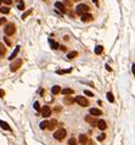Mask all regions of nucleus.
Here are the masks:
<instances>
[{
	"instance_id": "1",
	"label": "nucleus",
	"mask_w": 135,
	"mask_h": 145,
	"mask_svg": "<svg viewBox=\"0 0 135 145\" xmlns=\"http://www.w3.org/2000/svg\"><path fill=\"white\" fill-rule=\"evenodd\" d=\"M89 6L88 5H85V4H79L78 6L75 7V13L77 15H79V16H82V15H84V13H86L88 11H89Z\"/></svg>"
},
{
	"instance_id": "2",
	"label": "nucleus",
	"mask_w": 135,
	"mask_h": 145,
	"mask_svg": "<svg viewBox=\"0 0 135 145\" xmlns=\"http://www.w3.org/2000/svg\"><path fill=\"white\" fill-rule=\"evenodd\" d=\"M66 135H67V132H66V129H63V128L57 129V131L54 133V138L57 139V140H62V139H65Z\"/></svg>"
},
{
	"instance_id": "3",
	"label": "nucleus",
	"mask_w": 135,
	"mask_h": 145,
	"mask_svg": "<svg viewBox=\"0 0 135 145\" xmlns=\"http://www.w3.org/2000/svg\"><path fill=\"white\" fill-rule=\"evenodd\" d=\"M4 32H5V34L7 35V37H9V35H12L16 32V26L13 23H7L5 26V28H4Z\"/></svg>"
},
{
	"instance_id": "4",
	"label": "nucleus",
	"mask_w": 135,
	"mask_h": 145,
	"mask_svg": "<svg viewBox=\"0 0 135 145\" xmlns=\"http://www.w3.org/2000/svg\"><path fill=\"white\" fill-rule=\"evenodd\" d=\"M74 101L75 102H78L80 106H83V107H88L89 106V100L85 98V96H77L75 99H74Z\"/></svg>"
},
{
	"instance_id": "5",
	"label": "nucleus",
	"mask_w": 135,
	"mask_h": 145,
	"mask_svg": "<svg viewBox=\"0 0 135 145\" xmlns=\"http://www.w3.org/2000/svg\"><path fill=\"white\" fill-rule=\"evenodd\" d=\"M22 63H23V61H22L21 59H18V60L13 61V62L10 65V71H11V72H16L18 68L22 66Z\"/></svg>"
},
{
	"instance_id": "6",
	"label": "nucleus",
	"mask_w": 135,
	"mask_h": 145,
	"mask_svg": "<svg viewBox=\"0 0 135 145\" xmlns=\"http://www.w3.org/2000/svg\"><path fill=\"white\" fill-rule=\"evenodd\" d=\"M40 112H42V116H43V117L48 118V117L51 115V108H50L49 106H43V107L40 108Z\"/></svg>"
},
{
	"instance_id": "7",
	"label": "nucleus",
	"mask_w": 135,
	"mask_h": 145,
	"mask_svg": "<svg viewBox=\"0 0 135 145\" xmlns=\"http://www.w3.org/2000/svg\"><path fill=\"white\" fill-rule=\"evenodd\" d=\"M55 7H56L57 10H60L62 13H66V12H67V9H66V6L63 5V3L56 1V3H55Z\"/></svg>"
},
{
	"instance_id": "8",
	"label": "nucleus",
	"mask_w": 135,
	"mask_h": 145,
	"mask_svg": "<svg viewBox=\"0 0 135 145\" xmlns=\"http://www.w3.org/2000/svg\"><path fill=\"white\" fill-rule=\"evenodd\" d=\"M79 141H80V144H83V145H86V144L91 143L85 134H80V135H79Z\"/></svg>"
},
{
	"instance_id": "9",
	"label": "nucleus",
	"mask_w": 135,
	"mask_h": 145,
	"mask_svg": "<svg viewBox=\"0 0 135 145\" xmlns=\"http://www.w3.org/2000/svg\"><path fill=\"white\" fill-rule=\"evenodd\" d=\"M98 127H99V129H101V131H105L106 128H107V124H106V122L104 121V120H100V121H98Z\"/></svg>"
},
{
	"instance_id": "10",
	"label": "nucleus",
	"mask_w": 135,
	"mask_h": 145,
	"mask_svg": "<svg viewBox=\"0 0 135 145\" xmlns=\"http://www.w3.org/2000/svg\"><path fill=\"white\" fill-rule=\"evenodd\" d=\"M56 124H57V121H56V120H51V121L48 122V127H46V128L50 129V131H52V129H55Z\"/></svg>"
},
{
	"instance_id": "11",
	"label": "nucleus",
	"mask_w": 135,
	"mask_h": 145,
	"mask_svg": "<svg viewBox=\"0 0 135 145\" xmlns=\"http://www.w3.org/2000/svg\"><path fill=\"white\" fill-rule=\"evenodd\" d=\"M82 21L83 22H89V21H92V16L90 15V13H84V15H82Z\"/></svg>"
},
{
	"instance_id": "12",
	"label": "nucleus",
	"mask_w": 135,
	"mask_h": 145,
	"mask_svg": "<svg viewBox=\"0 0 135 145\" xmlns=\"http://www.w3.org/2000/svg\"><path fill=\"white\" fill-rule=\"evenodd\" d=\"M90 115L91 116H101L102 111L99 110V108H90Z\"/></svg>"
},
{
	"instance_id": "13",
	"label": "nucleus",
	"mask_w": 135,
	"mask_h": 145,
	"mask_svg": "<svg viewBox=\"0 0 135 145\" xmlns=\"http://www.w3.org/2000/svg\"><path fill=\"white\" fill-rule=\"evenodd\" d=\"M51 93H52L54 95H57L59 93H61V87H60V85H54L52 89H51Z\"/></svg>"
},
{
	"instance_id": "14",
	"label": "nucleus",
	"mask_w": 135,
	"mask_h": 145,
	"mask_svg": "<svg viewBox=\"0 0 135 145\" xmlns=\"http://www.w3.org/2000/svg\"><path fill=\"white\" fill-rule=\"evenodd\" d=\"M85 121H86L88 123H90L91 126H95L96 123H98V121H96L94 117H91V116H86V117H85Z\"/></svg>"
},
{
	"instance_id": "15",
	"label": "nucleus",
	"mask_w": 135,
	"mask_h": 145,
	"mask_svg": "<svg viewBox=\"0 0 135 145\" xmlns=\"http://www.w3.org/2000/svg\"><path fill=\"white\" fill-rule=\"evenodd\" d=\"M20 48H21V46H17V48H16V49H15V50L12 51V54H11V55H10L9 60H13V59H15V57L17 56V54L20 52Z\"/></svg>"
},
{
	"instance_id": "16",
	"label": "nucleus",
	"mask_w": 135,
	"mask_h": 145,
	"mask_svg": "<svg viewBox=\"0 0 135 145\" xmlns=\"http://www.w3.org/2000/svg\"><path fill=\"white\" fill-rule=\"evenodd\" d=\"M63 102H65L66 105H72V104L74 102V99H73L72 96H65V99H63Z\"/></svg>"
},
{
	"instance_id": "17",
	"label": "nucleus",
	"mask_w": 135,
	"mask_h": 145,
	"mask_svg": "<svg viewBox=\"0 0 135 145\" xmlns=\"http://www.w3.org/2000/svg\"><path fill=\"white\" fill-rule=\"evenodd\" d=\"M0 127H1L3 129H5V131H11V128H10V126L6 123V122H4V121H1L0 120Z\"/></svg>"
},
{
	"instance_id": "18",
	"label": "nucleus",
	"mask_w": 135,
	"mask_h": 145,
	"mask_svg": "<svg viewBox=\"0 0 135 145\" xmlns=\"http://www.w3.org/2000/svg\"><path fill=\"white\" fill-rule=\"evenodd\" d=\"M61 93H62L63 95H71V94H73V89H71V88H65V89L61 90Z\"/></svg>"
},
{
	"instance_id": "19",
	"label": "nucleus",
	"mask_w": 135,
	"mask_h": 145,
	"mask_svg": "<svg viewBox=\"0 0 135 145\" xmlns=\"http://www.w3.org/2000/svg\"><path fill=\"white\" fill-rule=\"evenodd\" d=\"M49 43H50V46H51L52 49H59V48H60L59 43L55 42V40H52V39H50V40H49Z\"/></svg>"
},
{
	"instance_id": "20",
	"label": "nucleus",
	"mask_w": 135,
	"mask_h": 145,
	"mask_svg": "<svg viewBox=\"0 0 135 145\" xmlns=\"http://www.w3.org/2000/svg\"><path fill=\"white\" fill-rule=\"evenodd\" d=\"M77 56H78V52H77V51H71V52L67 54V57H68L69 60H72V59H74V57H77Z\"/></svg>"
},
{
	"instance_id": "21",
	"label": "nucleus",
	"mask_w": 135,
	"mask_h": 145,
	"mask_svg": "<svg viewBox=\"0 0 135 145\" xmlns=\"http://www.w3.org/2000/svg\"><path fill=\"white\" fill-rule=\"evenodd\" d=\"M5 52H6V48L3 43H0V56H4L5 55Z\"/></svg>"
},
{
	"instance_id": "22",
	"label": "nucleus",
	"mask_w": 135,
	"mask_h": 145,
	"mask_svg": "<svg viewBox=\"0 0 135 145\" xmlns=\"http://www.w3.org/2000/svg\"><path fill=\"white\" fill-rule=\"evenodd\" d=\"M69 72H72V68H68V69H59L56 71L57 75H65V73H69Z\"/></svg>"
},
{
	"instance_id": "23",
	"label": "nucleus",
	"mask_w": 135,
	"mask_h": 145,
	"mask_svg": "<svg viewBox=\"0 0 135 145\" xmlns=\"http://www.w3.org/2000/svg\"><path fill=\"white\" fill-rule=\"evenodd\" d=\"M102 50H104V48H102L101 45L96 46V48H95V54H96V55H100V54L102 52Z\"/></svg>"
},
{
	"instance_id": "24",
	"label": "nucleus",
	"mask_w": 135,
	"mask_h": 145,
	"mask_svg": "<svg viewBox=\"0 0 135 145\" xmlns=\"http://www.w3.org/2000/svg\"><path fill=\"white\" fill-rule=\"evenodd\" d=\"M0 12H1V13H9L10 12V9L7 7V6H3V7H0Z\"/></svg>"
},
{
	"instance_id": "25",
	"label": "nucleus",
	"mask_w": 135,
	"mask_h": 145,
	"mask_svg": "<svg viewBox=\"0 0 135 145\" xmlns=\"http://www.w3.org/2000/svg\"><path fill=\"white\" fill-rule=\"evenodd\" d=\"M33 107H34V110H37V111H40V104L39 102H38V101H35L34 102V105H33Z\"/></svg>"
},
{
	"instance_id": "26",
	"label": "nucleus",
	"mask_w": 135,
	"mask_h": 145,
	"mask_svg": "<svg viewBox=\"0 0 135 145\" xmlns=\"http://www.w3.org/2000/svg\"><path fill=\"white\" fill-rule=\"evenodd\" d=\"M39 127H40V129H45L46 127H48V121H43V122L39 124Z\"/></svg>"
},
{
	"instance_id": "27",
	"label": "nucleus",
	"mask_w": 135,
	"mask_h": 145,
	"mask_svg": "<svg viewBox=\"0 0 135 145\" xmlns=\"http://www.w3.org/2000/svg\"><path fill=\"white\" fill-rule=\"evenodd\" d=\"M107 100L110 101V102H113L114 101V98H113V95H112V93H107Z\"/></svg>"
},
{
	"instance_id": "28",
	"label": "nucleus",
	"mask_w": 135,
	"mask_h": 145,
	"mask_svg": "<svg viewBox=\"0 0 135 145\" xmlns=\"http://www.w3.org/2000/svg\"><path fill=\"white\" fill-rule=\"evenodd\" d=\"M31 13H32V10H28V11H26V12L22 15V20H26V19H27V17H28Z\"/></svg>"
},
{
	"instance_id": "29",
	"label": "nucleus",
	"mask_w": 135,
	"mask_h": 145,
	"mask_svg": "<svg viewBox=\"0 0 135 145\" xmlns=\"http://www.w3.org/2000/svg\"><path fill=\"white\" fill-rule=\"evenodd\" d=\"M17 9L23 11V10H25V3H23V1H20V3H18V5H17Z\"/></svg>"
},
{
	"instance_id": "30",
	"label": "nucleus",
	"mask_w": 135,
	"mask_h": 145,
	"mask_svg": "<svg viewBox=\"0 0 135 145\" xmlns=\"http://www.w3.org/2000/svg\"><path fill=\"white\" fill-rule=\"evenodd\" d=\"M68 145H77V140H75L74 138H71V139L68 140Z\"/></svg>"
},
{
	"instance_id": "31",
	"label": "nucleus",
	"mask_w": 135,
	"mask_h": 145,
	"mask_svg": "<svg viewBox=\"0 0 135 145\" xmlns=\"http://www.w3.org/2000/svg\"><path fill=\"white\" fill-rule=\"evenodd\" d=\"M105 138H106V134H100V135L98 137V140H99V141H102V140H105Z\"/></svg>"
},
{
	"instance_id": "32",
	"label": "nucleus",
	"mask_w": 135,
	"mask_h": 145,
	"mask_svg": "<svg viewBox=\"0 0 135 145\" xmlns=\"http://www.w3.org/2000/svg\"><path fill=\"white\" fill-rule=\"evenodd\" d=\"M3 3H5L6 5H11L12 4V0H1Z\"/></svg>"
},
{
	"instance_id": "33",
	"label": "nucleus",
	"mask_w": 135,
	"mask_h": 145,
	"mask_svg": "<svg viewBox=\"0 0 135 145\" xmlns=\"http://www.w3.org/2000/svg\"><path fill=\"white\" fill-rule=\"evenodd\" d=\"M84 94H85V95H88V96H94V94H92L91 92H89V90H85Z\"/></svg>"
},
{
	"instance_id": "34",
	"label": "nucleus",
	"mask_w": 135,
	"mask_h": 145,
	"mask_svg": "<svg viewBox=\"0 0 135 145\" xmlns=\"http://www.w3.org/2000/svg\"><path fill=\"white\" fill-rule=\"evenodd\" d=\"M63 5H66V6L71 7V6H72V3H71V1H68V0H65V4H63Z\"/></svg>"
},
{
	"instance_id": "35",
	"label": "nucleus",
	"mask_w": 135,
	"mask_h": 145,
	"mask_svg": "<svg viewBox=\"0 0 135 145\" xmlns=\"http://www.w3.org/2000/svg\"><path fill=\"white\" fill-rule=\"evenodd\" d=\"M4 23H6V19L1 17V19H0V26H1V25H4Z\"/></svg>"
},
{
	"instance_id": "36",
	"label": "nucleus",
	"mask_w": 135,
	"mask_h": 145,
	"mask_svg": "<svg viewBox=\"0 0 135 145\" xmlns=\"http://www.w3.org/2000/svg\"><path fill=\"white\" fill-rule=\"evenodd\" d=\"M4 96H5V92L3 89H0V98H4Z\"/></svg>"
},
{
	"instance_id": "37",
	"label": "nucleus",
	"mask_w": 135,
	"mask_h": 145,
	"mask_svg": "<svg viewBox=\"0 0 135 145\" xmlns=\"http://www.w3.org/2000/svg\"><path fill=\"white\" fill-rule=\"evenodd\" d=\"M4 40H5V43H6V44H7V45H9V46H10V45H11V42H10V40H9V38H7V37H6V38H4Z\"/></svg>"
},
{
	"instance_id": "38",
	"label": "nucleus",
	"mask_w": 135,
	"mask_h": 145,
	"mask_svg": "<svg viewBox=\"0 0 135 145\" xmlns=\"http://www.w3.org/2000/svg\"><path fill=\"white\" fill-rule=\"evenodd\" d=\"M60 48H61V50H62V51H66V50H67V48H66V46H60Z\"/></svg>"
},
{
	"instance_id": "39",
	"label": "nucleus",
	"mask_w": 135,
	"mask_h": 145,
	"mask_svg": "<svg viewBox=\"0 0 135 145\" xmlns=\"http://www.w3.org/2000/svg\"><path fill=\"white\" fill-rule=\"evenodd\" d=\"M133 75H135V63L133 65Z\"/></svg>"
},
{
	"instance_id": "40",
	"label": "nucleus",
	"mask_w": 135,
	"mask_h": 145,
	"mask_svg": "<svg viewBox=\"0 0 135 145\" xmlns=\"http://www.w3.org/2000/svg\"><path fill=\"white\" fill-rule=\"evenodd\" d=\"M92 1H94L96 5H99V0H92Z\"/></svg>"
},
{
	"instance_id": "41",
	"label": "nucleus",
	"mask_w": 135,
	"mask_h": 145,
	"mask_svg": "<svg viewBox=\"0 0 135 145\" xmlns=\"http://www.w3.org/2000/svg\"><path fill=\"white\" fill-rule=\"evenodd\" d=\"M73 1H79V0H73Z\"/></svg>"
},
{
	"instance_id": "42",
	"label": "nucleus",
	"mask_w": 135,
	"mask_h": 145,
	"mask_svg": "<svg viewBox=\"0 0 135 145\" xmlns=\"http://www.w3.org/2000/svg\"><path fill=\"white\" fill-rule=\"evenodd\" d=\"M0 4H1V0H0Z\"/></svg>"
}]
</instances>
